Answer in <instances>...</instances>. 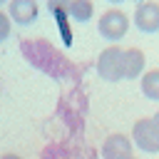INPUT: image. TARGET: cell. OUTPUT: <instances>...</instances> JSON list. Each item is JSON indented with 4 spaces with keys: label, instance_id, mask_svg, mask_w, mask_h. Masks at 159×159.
I'll list each match as a JSON object with an SVG mask.
<instances>
[{
    "label": "cell",
    "instance_id": "1",
    "mask_svg": "<svg viewBox=\"0 0 159 159\" xmlns=\"http://www.w3.org/2000/svg\"><path fill=\"white\" fill-rule=\"evenodd\" d=\"M127 30H129V17H127V12H122L119 7L104 10L102 17L97 20V32H99L104 40H109L112 45H114L117 40H122V37L127 35Z\"/></svg>",
    "mask_w": 159,
    "mask_h": 159
},
{
    "label": "cell",
    "instance_id": "2",
    "mask_svg": "<svg viewBox=\"0 0 159 159\" xmlns=\"http://www.w3.org/2000/svg\"><path fill=\"white\" fill-rule=\"evenodd\" d=\"M122 57H124V50L119 45H109L99 52L97 57V75L104 80V82H119L124 80V70H122Z\"/></svg>",
    "mask_w": 159,
    "mask_h": 159
},
{
    "label": "cell",
    "instance_id": "3",
    "mask_svg": "<svg viewBox=\"0 0 159 159\" xmlns=\"http://www.w3.org/2000/svg\"><path fill=\"white\" fill-rule=\"evenodd\" d=\"M132 144L144 154H159V129L154 127L152 117H142L132 127Z\"/></svg>",
    "mask_w": 159,
    "mask_h": 159
},
{
    "label": "cell",
    "instance_id": "4",
    "mask_svg": "<svg viewBox=\"0 0 159 159\" xmlns=\"http://www.w3.org/2000/svg\"><path fill=\"white\" fill-rule=\"evenodd\" d=\"M132 22L137 25V30H142L147 35L159 32V2L157 0H142V2H137Z\"/></svg>",
    "mask_w": 159,
    "mask_h": 159
},
{
    "label": "cell",
    "instance_id": "5",
    "mask_svg": "<svg viewBox=\"0 0 159 159\" xmlns=\"http://www.w3.org/2000/svg\"><path fill=\"white\" fill-rule=\"evenodd\" d=\"M132 149H134L132 137H127L122 132H114L102 144V159H127V157H132Z\"/></svg>",
    "mask_w": 159,
    "mask_h": 159
},
{
    "label": "cell",
    "instance_id": "6",
    "mask_svg": "<svg viewBox=\"0 0 159 159\" xmlns=\"http://www.w3.org/2000/svg\"><path fill=\"white\" fill-rule=\"evenodd\" d=\"M7 15L17 25H32L40 15L37 0H10L7 2Z\"/></svg>",
    "mask_w": 159,
    "mask_h": 159
},
{
    "label": "cell",
    "instance_id": "7",
    "mask_svg": "<svg viewBox=\"0 0 159 159\" xmlns=\"http://www.w3.org/2000/svg\"><path fill=\"white\" fill-rule=\"evenodd\" d=\"M144 65H147V57L139 47H129L124 50V57H122V70H124V80H137L144 75Z\"/></svg>",
    "mask_w": 159,
    "mask_h": 159
},
{
    "label": "cell",
    "instance_id": "8",
    "mask_svg": "<svg viewBox=\"0 0 159 159\" xmlns=\"http://www.w3.org/2000/svg\"><path fill=\"white\" fill-rule=\"evenodd\" d=\"M139 87H142V94L152 102H159V67L157 70H149L139 77Z\"/></svg>",
    "mask_w": 159,
    "mask_h": 159
},
{
    "label": "cell",
    "instance_id": "9",
    "mask_svg": "<svg viewBox=\"0 0 159 159\" xmlns=\"http://www.w3.org/2000/svg\"><path fill=\"white\" fill-rule=\"evenodd\" d=\"M65 12L72 20H77V22H87L94 15V5H92V0H70V5H67Z\"/></svg>",
    "mask_w": 159,
    "mask_h": 159
},
{
    "label": "cell",
    "instance_id": "10",
    "mask_svg": "<svg viewBox=\"0 0 159 159\" xmlns=\"http://www.w3.org/2000/svg\"><path fill=\"white\" fill-rule=\"evenodd\" d=\"M10 27H12V20H10V15L0 10V42L10 37Z\"/></svg>",
    "mask_w": 159,
    "mask_h": 159
},
{
    "label": "cell",
    "instance_id": "11",
    "mask_svg": "<svg viewBox=\"0 0 159 159\" xmlns=\"http://www.w3.org/2000/svg\"><path fill=\"white\" fill-rule=\"evenodd\" d=\"M67 5H70V0H47V7H50L52 12H60V10H67Z\"/></svg>",
    "mask_w": 159,
    "mask_h": 159
},
{
    "label": "cell",
    "instance_id": "12",
    "mask_svg": "<svg viewBox=\"0 0 159 159\" xmlns=\"http://www.w3.org/2000/svg\"><path fill=\"white\" fill-rule=\"evenodd\" d=\"M0 159H22V157H20V154H12V152H7V154H2Z\"/></svg>",
    "mask_w": 159,
    "mask_h": 159
},
{
    "label": "cell",
    "instance_id": "13",
    "mask_svg": "<svg viewBox=\"0 0 159 159\" xmlns=\"http://www.w3.org/2000/svg\"><path fill=\"white\" fill-rule=\"evenodd\" d=\"M152 122H154V127H157V129H159V109H157V112H154V114H152Z\"/></svg>",
    "mask_w": 159,
    "mask_h": 159
},
{
    "label": "cell",
    "instance_id": "14",
    "mask_svg": "<svg viewBox=\"0 0 159 159\" xmlns=\"http://www.w3.org/2000/svg\"><path fill=\"white\" fill-rule=\"evenodd\" d=\"M127 159H137V157H134V154H132V157H127Z\"/></svg>",
    "mask_w": 159,
    "mask_h": 159
},
{
    "label": "cell",
    "instance_id": "15",
    "mask_svg": "<svg viewBox=\"0 0 159 159\" xmlns=\"http://www.w3.org/2000/svg\"><path fill=\"white\" fill-rule=\"evenodd\" d=\"M2 2H10V0H0V5H2Z\"/></svg>",
    "mask_w": 159,
    "mask_h": 159
}]
</instances>
